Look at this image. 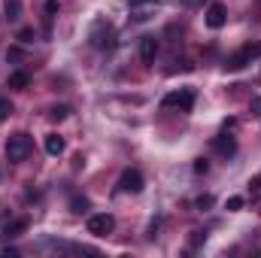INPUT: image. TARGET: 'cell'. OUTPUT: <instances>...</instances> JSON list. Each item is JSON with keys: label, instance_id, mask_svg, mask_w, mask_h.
<instances>
[{"label": "cell", "instance_id": "6da1fadb", "mask_svg": "<svg viewBox=\"0 0 261 258\" xmlns=\"http://www.w3.org/2000/svg\"><path fill=\"white\" fill-rule=\"evenodd\" d=\"M31 149H34L31 134L18 131V134H12V137L6 140V161H9V164H18V161H24V158L31 155Z\"/></svg>", "mask_w": 261, "mask_h": 258}, {"label": "cell", "instance_id": "7a4b0ae2", "mask_svg": "<svg viewBox=\"0 0 261 258\" xmlns=\"http://www.w3.org/2000/svg\"><path fill=\"white\" fill-rule=\"evenodd\" d=\"M161 107L164 110H179V113H189L195 107V88H179V91H170L161 97Z\"/></svg>", "mask_w": 261, "mask_h": 258}, {"label": "cell", "instance_id": "3957f363", "mask_svg": "<svg viewBox=\"0 0 261 258\" xmlns=\"http://www.w3.org/2000/svg\"><path fill=\"white\" fill-rule=\"evenodd\" d=\"M252 58H261V46H243L240 52H234V55H228L225 58V70L228 73H237V70H243V67L252 64Z\"/></svg>", "mask_w": 261, "mask_h": 258}, {"label": "cell", "instance_id": "277c9868", "mask_svg": "<svg viewBox=\"0 0 261 258\" xmlns=\"http://www.w3.org/2000/svg\"><path fill=\"white\" fill-rule=\"evenodd\" d=\"M113 228H116V219H113L110 213L88 216V234H94V237H107V234H113Z\"/></svg>", "mask_w": 261, "mask_h": 258}, {"label": "cell", "instance_id": "5b68a950", "mask_svg": "<svg viewBox=\"0 0 261 258\" xmlns=\"http://www.w3.org/2000/svg\"><path fill=\"white\" fill-rule=\"evenodd\" d=\"M203 21H206V28H210V31L225 28V21H228V9H225V3H210V6H206V12H203Z\"/></svg>", "mask_w": 261, "mask_h": 258}, {"label": "cell", "instance_id": "8992f818", "mask_svg": "<svg viewBox=\"0 0 261 258\" xmlns=\"http://www.w3.org/2000/svg\"><path fill=\"white\" fill-rule=\"evenodd\" d=\"M91 43H94L97 49H113V46H116V34H113V28H110L107 21H97L94 31H91Z\"/></svg>", "mask_w": 261, "mask_h": 258}, {"label": "cell", "instance_id": "52a82bcc", "mask_svg": "<svg viewBox=\"0 0 261 258\" xmlns=\"http://www.w3.org/2000/svg\"><path fill=\"white\" fill-rule=\"evenodd\" d=\"M128 6H130V18L134 21H149L155 15V9H158L155 0H128Z\"/></svg>", "mask_w": 261, "mask_h": 258}, {"label": "cell", "instance_id": "ba28073f", "mask_svg": "<svg viewBox=\"0 0 261 258\" xmlns=\"http://www.w3.org/2000/svg\"><path fill=\"white\" fill-rule=\"evenodd\" d=\"M119 192L140 194V192H143V173H140V170H134V167H128V170L122 173V179H119Z\"/></svg>", "mask_w": 261, "mask_h": 258}, {"label": "cell", "instance_id": "9c48e42d", "mask_svg": "<svg viewBox=\"0 0 261 258\" xmlns=\"http://www.w3.org/2000/svg\"><path fill=\"white\" fill-rule=\"evenodd\" d=\"M155 58H158V40L152 34H146L140 40V61L143 64H155Z\"/></svg>", "mask_w": 261, "mask_h": 258}, {"label": "cell", "instance_id": "30bf717a", "mask_svg": "<svg viewBox=\"0 0 261 258\" xmlns=\"http://www.w3.org/2000/svg\"><path fill=\"white\" fill-rule=\"evenodd\" d=\"M213 149H216L219 155H225V158H231V155L237 152V140H234V137H231V134L225 131V134H219V137L213 140Z\"/></svg>", "mask_w": 261, "mask_h": 258}, {"label": "cell", "instance_id": "8fae6325", "mask_svg": "<svg viewBox=\"0 0 261 258\" xmlns=\"http://www.w3.org/2000/svg\"><path fill=\"white\" fill-rule=\"evenodd\" d=\"M28 225H31V222H28L24 216H21V219H12V222L3 225V237H6V240H15V237H21V234L28 231Z\"/></svg>", "mask_w": 261, "mask_h": 258}, {"label": "cell", "instance_id": "7c38bea8", "mask_svg": "<svg viewBox=\"0 0 261 258\" xmlns=\"http://www.w3.org/2000/svg\"><path fill=\"white\" fill-rule=\"evenodd\" d=\"M6 85H9V88H15V91H21V88H28V85H31V76H28L24 70H15V73H9Z\"/></svg>", "mask_w": 261, "mask_h": 258}, {"label": "cell", "instance_id": "4fadbf2b", "mask_svg": "<svg viewBox=\"0 0 261 258\" xmlns=\"http://www.w3.org/2000/svg\"><path fill=\"white\" fill-rule=\"evenodd\" d=\"M46 152L49 155H61L64 152V137L61 134H49L46 137Z\"/></svg>", "mask_w": 261, "mask_h": 258}, {"label": "cell", "instance_id": "5bb4252c", "mask_svg": "<svg viewBox=\"0 0 261 258\" xmlns=\"http://www.w3.org/2000/svg\"><path fill=\"white\" fill-rule=\"evenodd\" d=\"M67 116H70V107H67V104H55V107L49 110V119H52V122H64Z\"/></svg>", "mask_w": 261, "mask_h": 258}, {"label": "cell", "instance_id": "9a60e30c", "mask_svg": "<svg viewBox=\"0 0 261 258\" xmlns=\"http://www.w3.org/2000/svg\"><path fill=\"white\" fill-rule=\"evenodd\" d=\"M88 207H91V200H88V197H79V194H76V197L70 200V210H73V213H79V216H82V213H88Z\"/></svg>", "mask_w": 261, "mask_h": 258}, {"label": "cell", "instance_id": "2e32d148", "mask_svg": "<svg viewBox=\"0 0 261 258\" xmlns=\"http://www.w3.org/2000/svg\"><path fill=\"white\" fill-rule=\"evenodd\" d=\"M3 6H6V18H9V21H15V18L21 15V0H6Z\"/></svg>", "mask_w": 261, "mask_h": 258}, {"label": "cell", "instance_id": "e0dca14e", "mask_svg": "<svg viewBox=\"0 0 261 258\" xmlns=\"http://www.w3.org/2000/svg\"><path fill=\"white\" fill-rule=\"evenodd\" d=\"M243 203H246V200H243L240 194H234V197L225 200V210H228V213H237V210H243Z\"/></svg>", "mask_w": 261, "mask_h": 258}, {"label": "cell", "instance_id": "ac0fdd59", "mask_svg": "<svg viewBox=\"0 0 261 258\" xmlns=\"http://www.w3.org/2000/svg\"><path fill=\"white\" fill-rule=\"evenodd\" d=\"M12 116V104H9V97H0V122H6Z\"/></svg>", "mask_w": 261, "mask_h": 258}, {"label": "cell", "instance_id": "d6986e66", "mask_svg": "<svg viewBox=\"0 0 261 258\" xmlns=\"http://www.w3.org/2000/svg\"><path fill=\"white\" fill-rule=\"evenodd\" d=\"M34 40H37L34 28H21V31H18V43H34Z\"/></svg>", "mask_w": 261, "mask_h": 258}, {"label": "cell", "instance_id": "ffe728a7", "mask_svg": "<svg viewBox=\"0 0 261 258\" xmlns=\"http://www.w3.org/2000/svg\"><path fill=\"white\" fill-rule=\"evenodd\" d=\"M43 12H46V18H55V15H58V0H46Z\"/></svg>", "mask_w": 261, "mask_h": 258}, {"label": "cell", "instance_id": "44dd1931", "mask_svg": "<svg viewBox=\"0 0 261 258\" xmlns=\"http://www.w3.org/2000/svg\"><path fill=\"white\" fill-rule=\"evenodd\" d=\"M206 170H210L206 158H197V161H195V173H206Z\"/></svg>", "mask_w": 261, "mask_h": 258}, {"label": "cell", "instance_id": "7402d4cb", "mask_svg": "<svg viewBox=\"0 0 261 258\" xmlns=\"http://www.w3.org/2000/svg\"><path fill=\"white\" fill-rule=\"evenodd\" d=\"M206 207H213V197H210V194L197 197V210H206Z\"/></svg>", "mask_w": 261, "mask_h": 258}, {"label": "cell", "instance_id": "603a6c76", "mask_svg": "<svg viewBox=\"0 0 261 258\" xmlns=\"http://www.w3.org/2000/svg\"><path fill=\"white\" fill-rule=\"evenodd\" d=\"M249 110H252V116H261V97H252V104H249Z\"/></svg>", "mask_w": 261, "mask_h": 258}, {"label": "cell", "instance_id": "cb8c5ba5", "mask_svg": "<svg viewBox=\"0 0 261 258\" xmlns=\"http://www.w3.org/2000/svg\"><path fill=\"white\" fill-rule=\"evenodd\" d=\"M249 192H252V194H258V192H261V176L249 179Z\"/></svg>", "mask_w": 261, "mask_h": 258}, {"label": "cell", "instance_id": "d4e9b609", "mask_svg": "<svg viewBox=\"0 0 261 258\" xmlns=\"http://www.w3.org/2000/svg\"><path fill=\"white\" fill-rule=\"evenodd\" d=\"M0 255H3V258H15V255H18V249H12V246H3V249H0Z\"/></svg>", "mask_w": 261, "mask_h": 258}, {"label": "cell", "instance_id": "484cf974", "mask_svg": "<svg viewBox=\"0 0 261 258\" xmlns=\"http://www.w3.org/2000/svg\"><path fill=\"white\" fill-rule=\"evenodd\" d=\"M6 58H9V61H18V58H21V49H9Z\"/></svg>", "mask_w": 261, "mask_h": 258}, {"label": "cell", "instance_id": "4316f807", "mask_svg": "<svg viewBox=\"0 0 261 258\" xmlns=\"http://www.w3.org/2000/svg\"><path fill=\"white\" fill-rule=\"evenodd\" d=\"M158 225H161V219H152V222H149V237H155V231H158Z\"/></svg>", "mask_w": 261, "mask_h": 258}, {"label": "cell", "instance_id": "83f0119b", "mask_svg": "<svg viewBox=\"0 0 261 258\" xmlns=\"http://www.w3.org/2000/svg\"><path fill=\"white\" fill-rule=\"evenodd\" d=\"M234 125H237V119H225V122H222V131H231Z\"/></svg>", "mask_w": 261, "mask_h": 258}]
</instances>
